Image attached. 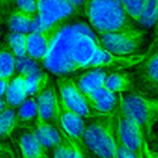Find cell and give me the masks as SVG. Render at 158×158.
<instances>
[{"label": "cell", "mask_w": 158, "mask_h": 158, "mask_svg": "<svg viewBox=\"0 0 158 158\" xmlns=\"http://www.w3.org/2000/svg\"><path fill=\"white\" fill-rule=\"evenodd\" d=\"M89 25L74 18L68 20L56 35L47 56L42 60L44 67L57 76L72 73V56L78 35Z\"/></svg>", "instance_id": "cell-1"}, {"label": "cell", "mask_w": 158, "mask_h": 158, "mask_svg": "<svg viewBox=\"0 0 158 158\" xmlns=\"http://www.w3.org/2000/svg\"><path fill=\"white\" fill-rule=\"evenodd\" d=\"M83 13L98 35L138 28L124 10L120 0H87Z\"/></svg>", "instance_id": "cell-2"}, {"label": "cell", "mask_w": 158, "mask_h": 158, "mask_svg": "<svg viewBox=\"0 0 158 158\" xmlns=\"http://www.w3.org/2000/svg\"><path fill=\"white\" fill-rule=\"evenodd\" d=\"M86 125L81 141L85 147L99 158H115L117 129H118V107L107 114H100Z\"/></svg>", "instance_id": "cell-3"}, {"label": "cell", "mask_w": 158, "mask_h": 158, "mask_svg": "<svg viewBox=\"0 0 158 158\" xmlns=\"http://www.w3.org/2000/svg\"><path fill=\"white\" fill-rule=\"evenodd\" d=\"M119 110L135 121L141 128L146 140L152 136V127L158 121V99L136 91L119 94Z\"/></svg>", "instance_id": "cell-4"}, {"label": "cell", "mask_w": 158, "mask_h": 158, "mask_svg": "<svg viewBox=\"0 0 158 158\" xmlns=\"http://www.w3.org/2000/svg\"><path fill=\"white\" fill-rule=\"evenodd\" d=\"M101 46L116 56H130L139 53L143 44L144 31L141 28L133 30L100 34L98 35Z\"/></svg>", "instance_id": "cell-5"}, {"label": "cell", "mask_w": 158, "mask_h": 158, "mask_svg": "<svg viewBox=\"0 0 158 158\" xmlns=\"http://www.w3.org/2000/svg\"><path fill=\"white\" fill-rule=\"evenodd\" d=\"M134 91L158 99V52L145 58L131 73Z\"/></svg>", "instance_id": "cell-6"}, {"label": "cell", "mask_w": 158, "mask_h": 158, "mask_svg": "<svg viewBox=\"0 0 158 158\" xmlns=\"http://www.w3.org/2000/svg\"><path fill=\"white\" fill-rule=\"evenodd\" d=\"M36 2L40 29L62 24L76 14L67 0H36Z\"/></svg>", "instance_id": "cell-7"}, {"label": "cell", "mask_w": 158, "mask_h": 158, "mask_svg": "<svg viewBox=\"0 0 158 158\" xmlns=\"http://www.w3.org/2000/svg\"><path fill=\"white\" fill-rule=\"evenodd\" d=\"M56 85L59 90V98L72 111L82 118H93L98 115L91 111L85 95L77 88L73 78L66 75L59 76Z\"/></svg>", "instance_id": "cell-8"}, {"label": "cell", "mask_w": 158, "mask_h": 158, "mask_svg": "<svg viewBox=\"0 0 158 158\" xmlns=\"http://www.w3.org/2000/svg\"><path fill=\"white\" fill-rule=\"evenodd\" d=\"M118 136L125 147L135 158H144V149L148 141L139 125L119 110Z\"/></svg>", "instance_id": "cell-9"}, {"label": "cell", "mask_w": 158, "mask_h": 158, "mask_svg": "<svg viewBox=\"0 0 158 158\" xmlns=\"http://www.w3.org/2000/svg\"><path fill=\"white\" fill-rule=\"evenodd\" d=\"M144 60V54H136L130 56H116L100 46L93 58L87 66V69L105 68L114 71L125 70L135 67Z\"/></svg>", "instance_id": "cell-10"}, {"label": "cell", "mask_w": 158, "mask_h": 158, "mask_svg": "<svg viewBox=\"0 0 158 158\" xmlns=\"http://www.w3.org/2000/svg\"><path fill=\"white\" fill-rule=\"evenodd\" d=\"M64 23L46 29H39L27 34V56L35 61L42 62L48 53L56 35Z\"/></svg>", "instance_id": "cell-11"}, {"label": "cell", "mask_w": 158, "mask_h": 158, "mask_svg": "<svg viewBox=\"0 0 158 158\" xmlns=\"http://www.w3.org/2000/svg\"><path fill=\"white\" fill-rule=\"evenodd\" d=\"M35 99L38 106L37 114L51 125L60 126V102L56 88L48 83Z\"/></svg>", "instance_id": "cell-12"}, {"label": "cell", "mask_w": 158, "mask_h": 158, "mask_svg": "<svg viewBox=\"0 0 158 158\" xmlns=\"http://www.w3.org/2000/svg\"><path fill=\"white\" fill-rule=\"evenodd\" d=\"M91 111L95 114H107L114 112L119 104V94L109 91L104 87L85 94Z\"/></svg>", "instance_id": "cell-13"}, {"label": "cell", "mask_w": 158, "mask_h": 158, "mask_svg": "<svg viewBox=\"0 0 158 158\" xmlns=\"http://www.w3.org/2000/svg\"><path fill=\"white\" fill-rule=\"evenodd\" d=\"M60 102V126L65 130L66 134L75 140L81 141L84 134L86 124L82 118L75 112L68 108L59 98ZM82 142V141H81Z\"/></svg>", "instance_id": "cell-14"}, {"label": "cell", "mask_w": 158, "mask_h": 158, "mask_svg": "<svg viewBox=\"0 0 158 158\" xmlns=\"http://www.w3.org/2000/svg\"><path fill=\"white\" fill-rule=\"evenodd\" d=\"M32 131L47 151L49 149L53 150L63 139V136L55 126L43 120L38 114L35 120V127Z\"/></svg>", "instance_id": "cell-15"}, {"label": "cell", "mask_w": 158, "mask_h": 158, "mask_svg": "<svg viewBox=\"0 0 158 158\" xmlns=\"http://www.w3.org/2000/svg\"><path fill=\"white\" fill-rule=\"evenodd\" d=\"M108 72L105 68H92L79 75L75 81L77 88L85 95L97 89L104 87Z\"/></svg>", "instance_id": "cell-16"}, {"label": "cell", "mask_w": 158, "mask_h": 158, "mask_svg": "<svg viewBox=\"0 0 158 158\" xmlns=\"http://www.w3.org/2000/svg\"><path fill=\"white\" fill-rule=\"evenodd\" d=\"M22 158H48L47 150L39 142L32 130L23 132L18 138Z\"/></svg>", "instance_id": "cell-17"}, {"label": "cell", "mask_w": 158, "mask_h": 158, "mask_svg": "<svg viewBox=\"0 0 158 158\" xmlns=\"http://www.w3.org/2000/svg\"><path fill=\"white\" fill-rule=\"evenodd\" d=\"M4 97L8 107L15 110L28 98L25 78L23 75L19 74L10 79Z\"/></svg>", "instance_id": "cell-18"}, {"label": "cell", "mask_w": 158, "mask_h": 158, "mask_svg": "<svg viewBox=\"0 0 158 158\" xmlns=\"http://www.w3.org/2000/svg\"><path fill=\"white\" fill-rule=\"evenodd\" d=\"M104 88L115 94L128 93L134 90L132 76L130 73L124 70L114 71L106 77Z\"/></svg>", "instance_id": "cell-19"}, {"label": "cell", "mask_w": 158, "mask_h": 158, "mask_svg": "<svg viewBox=\"0 0 158 158\" xmlns=\"http://www.w3.org/2000/svg\"><path fill=\"white\" fill-rule=\"evenodd\" d=\"M36 15H30L19 10H16L10 14L8 19V27L11 33L29 34L33 21Z\"/></svg>", "instance_id": "cell-20"}, {"label": "cell", "mask_w": 158, "mask_h": 158, "mask_svg": "<svg viewBox=\"0 0 158 158\" xmlns=\"http://www.w3.org/2000/svg\"><path fill=\"white\" fill-rule=\"evenodd\" d=\"M16 111V127L35 121L38 114V106L35 97H28Z\"/></svg>", "instance_id": "cell-21"}, {"label": "cell", "mask_w": 158, "mask_h": 158, "mask_svg": "<svg viewBox=\"0 0 158 158\" xmlns=\"http://www.w3.org/2000/svg\"><path fill=\"white\" fill-rule=\"evenodd\" d=\"M158 20V0H143L139 25L144 29L154 27Z\"/></svg>", "instance_id": "cell-22"}, {"label": "cell", "mask_w": 158, "mask_h": 158, "mask_svg": "<svg viewBox=\"0 0 158 158\" xmlns=\"http://www.w3.org/2000/svg\"><path fill=\"white\" fill-rule=\"evenodd\" d=\"M22 75V74H21ZM25 83L28 97H36L40 94L49 82L48 74L42 70H39L31 74L25 75Z\"/></svg>", "instance_id": "cell-23"}, {"label": "cell", "mask_w": 158, "mask_h": 158, "mask_svg": "<svg viewBox=\"0 0 158 158\" xmlns=\"http://www.w3.org/2000/svg\"><path fill=\"white\" fill-rule=\"evenodd\" d=\"M16 72V57L8 45L0 48V79L10 80Z\"/></svg>", "instance_id": "cell-24"}, {"label": "cell", "mask_w": 158, "mask_h": 158, "mask_svg": "<svg viewBox=\"0 0 158 158\" xmlns=\"http://www.w3.org/2000/svg\"><path fill=\"white\" fill-rule=\"evenodd\" d=\"M53 158H86L83 152L69 138L62 140L53 149Z\"/></svg>", "instance_id": "cell-25"}, {"label": "cell", "mask_w": 158, "mask_h": 158, "mask_svg": "<svg viewBox=\"0 0 158 158\" xmlns=\"http://www.w3.org/2000/svg\"><path fill=\"white\" fill-rule=\"evenodd\" d=\"M16 128V110L7 107L0 113V141L10 139Z\"/></svg>", "instance_id": "cell-26"}, {"label": "cell", "mask_w": 158, "mask_h": 158, "mask_svg": "<svg viewBox=\"0 0 158 158\" xmlns=\"http://www.w3.org/2000/svg\"><path fill=\"white\" fill-rule=\"evenodd\" d=\"M27 35L20 33H10L8 35V46L16 58L27 56Z\"/></svg>", "instance_id": "cell-27"}, {"label": "cell", "mask_w": 158, "mask_h": 158, "mask_svg": "<svg viewBox=\"0 0 158 158\" xmlns=\"http://www.w3.org/2000/svg\"><path fill=\"white\" fill-rule=\"evenodd\" d=\"M120 2L127 15L138 23L143 0H120Z\"/></svg>", "instance_id": "cell-28"}, {"label": "cell", "mask_w": 158, "mask_h": 158, "mask_svg": "<svg viewBox=\"0 0 158 158\" xmlns=\"http://www.w3.org/2000/svg\"><path fill=\"white\" fill-rule=\"evenodd\" d=\"M14 1L19 10L30 15H36V11H37L36 0H14Z\"/></svg>", "instance_id": "cell-29"}, {"label": "cell", "mask_w": 158, "mask_h": 158, "mask_svg": "<svg viewBox=\"0 0 158 158\" xmlns=\"http://www.w3.org/2000/svg\"><path fill=\"white\" fill-rule=\"evenodd\" d=\"M158 52V20L154 25V32H153V36H152V40L150 44V46L148 47L147 50L145 51L144 54V59Z\"/></svg>", "instance_id": "cell-30"}, {"label": "cell", "mask_w": 158, "mask_h": 158, "mask_svg": "<svg viewBox=\"0 0 158 158\" xmlns=\"http://www.w3.org/2000/svg\"><path fill=\"white\" fill-rule=\"evenodd\" d=\"M115 158H135L132 153L125 147L118 136V129H117V142H116V155Z\"/></svg>", "instance_id": "cell-31"}, {"label": "cell", "mask_w": 158, "mask_h": 158, "mask_svg": "<svg viewBox=\"0 0 158 158\" xmlns=\"http://www.w3.org/2000/svg\"><path fill=\"white\" fill-rule=\"evenodd\" d=\"M67 1L72 6V8L74 10L76 14L83 13L84 7H85L87 0H67Z\"/></svg>", "instance_id": "cell-32"}, {"label": "cell", "mask_w": 158, "mask_h": 158, "mask_svg": "<svg viewBox=\"0 0 158 158\" xmlns=\"http://www.w3.org/2000/svg\"><path fill=\"white\" fill-rule=\"evenodd\" d=\"M144 158H158V151L152 150L147 143L144 149Z\"/></svg>", "instance_id": "cell-33"}, {"label": "cell", "mask_w": 158, "mask_h": 158, "mask_svg": "<svg viewBox=\"0 0 158 158\" xmlns=\"http://www.w3.org/2000/svg\"><path fill=\"white\" fill-rule=\"evenodd\" d=\"M0 153H10V154H15L11 147L5 143L4 141H0Z\"/></svg>", "instance_id": "cell-34"}, {"label": "cell", "mask_w": 158, "mask_h": 158, "mask_svg": "<svg viewBox=\"0 0 158 158\" xmlns=\"http://www.w3.org/2000/svg\"><path fill=\"white\" fill-rule=\"evenodd\" d=\"M9 82L10 80H6V79H0V98H3L5 93H6V90H7V88L9 86Z\"/></svg>", "instance_id": "cell-35"}, {"label": "cell", "mask_w": 158, "mask_h": 158, "mask_svg": "<svg viewBox=\"0 0 158 158\" xmlns=\"http://www.w3.org/2000/svg\"><path fill=\"white\" fill-rule=\"evenodd\" d=\"M150 139H152V144L151 146L148 144V145H149V147H150L152 150L158 151V135H157V136H155L154 138H150L148 140H150ZM148 140H147V141H148Z\"/></svg>", "instance_id": "cell-36"}, {"label": "cell", "mask_w": 158, "mask_h": 158, "mask_svg": "<svg viewBox=\"0 0 158 158\" xmlns=\"http://www.w3.org/2000/svg\"><path fill=\"white\" fill-rule=\"evenodd\" d=\"M7 107H8V105H7L5 100L3 98H0V113H2Z\"/></svg>", "instance_id": "cell-37"}, {"label": "cell", "mask_w": 158, "mask_h": 158, "mask_svg": "<svg viewBox=\"0 0 158 158\" xmlns=\"http://www.w3.org/2000/svg\"><path fill=\"white\" fill-rule=\"evenodd\" d=\"M0 158H16V155L10 153H0Z\"/></svg>", "instance_id": "cell-38"}, {"label": "cell", "mask_w": 158, "mask_h": 158, "mask_svg": "<svg viewBox=\"0 0 158 158\" xmlns=\"http://www.w3.org/2000/svg\"><path fill=\"white\" fill-rule=\"evenodd\" d=\"M0 1H1L2 3H10L12 0H0Z\"/></svg>", "instance_id": "cell-39"}, {"label": "cell", "mask_w": 158, "mask_h": 158, "mask_svg": "<svg viewBox=\"0 0 158 158\" xmlns=\"http://www.w3.org/2000/svg\"><path fill=\"white\" fill-rule=\"evenodd\" d=\"M87 158H99V157H97V156H94V157H87Z\"/></svg>", "instance_id": "cell-40"}]
</instances>
